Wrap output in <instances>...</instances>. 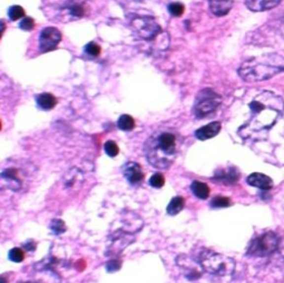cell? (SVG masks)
<instances>
[{
  "mask_svg": "<svg viewBox=\"0 0 284 283\" xmlns=\"http://www.w3.org/2000/svg\"><path fill=\"white\" fill-rule=\"evenodd\" d=\"M250 110V120L239 130L240 135L244 138H248L255 132L270 129L282 114L284 101L273 92L263 91L251 101Z\"/></svg>",
  "mask_w": 284,
  "mask_h": 283,
  "instance_id": "obj_1",
  "label": "cell"
},
{
  "mask_svg": "<svg viewBox=\"0 0 284 283\" xmlns=\"http://www.w3.org/2000/svg\"><path fill=\"white\" fill-rule=\"evenodd\" d=\"M182 142L181 135L172 128L155 131L144 143L146 160L157 169H168L179 156Z\"/></svg>",
  "mask_w": 284,
  "mask_h": 283,
  "instance_id": "obj_2",
  "label": "cell"
},
{
  "mask_svg": "<svg viewBox=\"0 0 284 283\" xmlns=\"http://www.w3.org/2000/svg\"><path fill=\"white\" fill-rule=\"evenodd\" d=\"M284 72V56L269 54L243 63L239 76L246 81H264L275 74Z\"/></svg>",
  "mask_w": 284,
  "mask_h": 283,
  "instance_id": "obj_3",
  "label": "cell"
},
{
  "mask_svg": "<svg viewBox=\"0 0 284 283\" xmlns=\"http://www.w3.org/2000/svg\"><path fill=\"white\" fill-rule=\"evenodd\" d=\"M88 0H43V11L49 19L69 23L87 15Z\"/></svg>",
  "mask_w": 284,
  "mask_h": 283,
  "instance_id": "obj_4",
  "label": "cell"
},
{
  "mask_svg": "<svg viewBox=\"0 0 284 283\" xmlns=\"http://www.w3.org/2000/svg\"><path fill=\"white\" fill-rule=\"evenodd\" d=\"M199 263L207 272L217 276H226L233 272L234 261L210 250H203L198 258Z\"/></svg>",
  "mask_w": 284,
  "mask_h": 283,
  "instance_id": "obj_5",
  "label": "cell"
},
{
  "mask_svg": "<svg viewBox=\"0 0 284 283\" xmlns=\"http://www.w3.org/2000/svg\"><path fill=\"white\" fill-rule=\"evenodd\" d=\"M222 103V98L220 95L213 91L210 88L202 89L197 95L195 98L194 107H193V114L195 118L202 119L209 117L215 110L219 108V106Z\"/></svg>",
  "mask_w": 284,
  "mask_h": 283,
  "instance_id": "obj_6",
  "label": "cell"
},
{
  "mask_svg": "<svg viewBox=\"0 0 284 283\" xmlns=\"http://www.w3.org/2000/svg\"><path fill=\"white\" fill-rule=\"evenodd\" d=\"M279 238L273 232H265L254 240H252L248 248V254L252 256H266L278 249Z\"/></svg>",
  "mask_w": 284,
  "mask_h": 283,
  "instance_id": "obj_7",
  "label": "cell"
},
{
  "mask_svg": "<svg viewBox=\"0 0 284 283\" xmlns=\"http://www.w3.org/2000/svg\"><path fill=\"white\" fill-rule=\"evenodd\" d=\"M132 26L137 36H139L141 39H144V40L153 39L161 33V27L149 17L133 19Z\"/></svg>",
  "mask_w": 284,
  "mask_h": 283,
  "instance_id": "obj_8",
  "label": "cell"
},
{
  "mask_svg": "<svg viewBox=\"0 0 284 283\" xmlns=\"http://www.w3.org/2000/svg\"><path fill=\"white\" fill-rule=\"evenodd\" d=\"M62 39L61 33L55 27H47L41 30L39 36V49L42 54L56 49Z\"/></svg>",
  "mask_w": 284,
  "mask_h": 283,
  "instance_id": "obj_9",
  "label": "cell"
},
{
  "mask_svg": "<svg viewBox=\"0 0 284 283\" xmlns=\"http://www.w3.org/2000/svg\"><path fill=\"white\" fill-rule=\"evenodd\" d=\"M123 176L131 185H139L143 182L144 174L141 166L137 162H128L123 166Z\"/></svg>",
  "mask_w": 284,
  "mask_h": 283,
  "instance_id": "obj_10",
  "label": "cell"
},
{
  "mask_svg": "<svg viewBox=\"0 0 284 283\" xmlns=\"http://www.w3.org/2000/svg\"><path fill=\"white\" fill-rule=\"evenodd\" d=\"M209 6L213 15L222 17L229 14L233 6V0H209Z\"/></svg>",
  "mask_w": 284,
  "mask_h": 283,
  "instance_id": "obj_11",
  "label": "cell"
},
{
  "mask_svg": "<svg viewBox=\"0 0 284 283\" xmlns=\"http://www.w3.org/2000/svg\"><path fill=\"white\" fill-rule=\"evenodd\" d=\"M282 0H246V6L252 11H265L277 7Z\"/></svg>",
  "mask_w": 284,
  "mask_h": 283,
  "instance_id": "obj_12",
  "label": "cell"
},
{
  "mask_svg": "<svg viewBox=\"0 0 284 283\" xmlns=\"http://www.w3.org/2000/svg\"><path fill=\"white\" fill-rule=\"evenodd\" d=\"M221 130V123L220 122H211L209 123V125L201 127L200 129H198L195 131V137L199 140H208V139H211L213 137H215L217 134H219Z\"/></svg>",
  "mask_w": 284,
  "mask_h": 283,
  "instance_id": "obj_13",
  "label": "cell"
},
{
  "mask_svg": "<svg viewBox=\"0 0 284 283\" xmlns=\"http://www.w3.org/2000/svg\"><path fill=\"white\" fill-rule=\"evenodd\" d=\"M247 182L252 185V187H255V188H259L262 190H269L272 188L273 182L271 178H269L268 176L265 175H262V174H252L248 177L247 179Z\"/></svg>",
  "mask_w": 284,
  "mask_h": 283,
  "instance_id": "obj_14",
  "label": "cell"
},
{
  "mask_svg": "<svg viewBox=\"0 0 284 283\" xmlns=\"http://www.w3.org/2000/svg\"><path fill=\"white\" fill-rule=\"evenodd\" d=\"M213 179L223 183H234L237 182L239 179V174L237 169H234V168H229V169L226 170L216 171Z\"/></svg>",
  "mask_w": 284,
  "mask_h": 283,
  "instance_id": "obj_15",
  "label": "cell"
},
{
  "mask_svg": "<svg viewBox=\"0 0 284 283\" xmlns=\"http://www.w3.org/2000/svg\"><path fill=\"white\" fill-rule=\"evenodd\" d=\"M36 103H37L40 109L48 111V110H51L56 107L57 99L55 96L49 94V92H43V94H40L36 97Z\"/></svg>",
  "mask_w": 284,
  "mask_h": 283,
  "instance_id": "obj_16",
  "label": "cell"
},
{
  "mask_svg": "<svg viewBox=\"0 0 284 283\" xmlns=\"http://www.w3.org/2000/svg\"><path fill=\"white\" fill-rule=\"evenodd\" d=\"M38 283H60L61 279L58 274L50 269H43L37 276Z\"/></svg>",
  "mask_w": 284,
  "mask_h": 283,
  "instance_id": "obj_17",
  "label": "cell"
},
{
  "mask_svg": "<svg viewBox=\"0 0 284 283\" xmlns=\"http://www.w3.org/2000/svg\"><path fill=\"white\" fill-rule=\"evenodd\" d=\"M191 191L195 197L204 200L210 194V188L208 187L207 183L201 182V181H193L192 184H191Z\"/></svg>",
  "mask_w": 284,
  "mask_h": 283,
  "instance_id": "obj_18",
  "label": "cell"
},
{
  "mask_svg": "<svg viewBox=\"0 0 284 283\" xmlns=\"http://www.w3.org/2000/svg\"><path fill=\"white\" fill-rule=\"evenodd\" d=\"M184 199L182 197H175L171 199V201L169 202L168 208H167V212L170 215H176L178 213L183 210L184 208Z\"/></svg>",
  "mask_w": 284,
  "mask_h": 283,
  "instance_id": "obj_19",
  "label": "cell"
},
{
  "mask_svg": "<svg viewBox=\"0 0 284 283\" xmlns=\"http://www.w3.org/2000/svg\"><path fill=\"white\" fill-rule=\"evenodd\" d=\"M136 126L135 119L129 114H122L118 120V127L123 131H131Z\"/></svg>",
  "mask_w": 284,
  "mask_h": 283,
  "instance_id": "obj_20",
  "label": "cell"
},
{
  "mask_svg": "<svg viewBox=\"0 0 284 283\" xmlns=\"http://www.w3.org/2000/svg\"><path fill=\"white\" fill-rule=\"evenodd\" d=\"M8 16H9V18H10V20L12 21L20 19L22 18V17H25L24 8H22L21 6H11L8 10Z\"/></svg>",
  "mask_w": 284,
  "mask_h": 283,
  "instance_id": "obj_21",
  "label": "cell"
},
{
  "mask_svg": "<svg viewBox=\"0 0 284 283\" xmlns=\"http://www.w3.org/2000/svg\"><path fill=\"white\" fill-rule=\"evenodd\" d=\"M9 260H11L12 262H16V263H19L22 262L25 259V253L24 251H22L20 248H13L10 251H9Z\"/></svg>",
  "mask_w": 284,
  "mask_h": 283,
  "instance_id": "obj_22",
  "label": "cell"
},
{
  "mask_svg": "<svg viewBox=\"0 0 284 283\" xmlns=\"http://www.w3.org/2000/svg\"><path fill=\"white\" fill-rule=\"evenodd\" d=\"M168 10L173 17H180L184 12V5L181 2H172L168 6Z\"/></svg>",
  "mask_w": 284,
  "mask_h": 283,
  "instance_id": "obj_23",
  "label": "cell"
},
{
  "mask_svg": "<svg viewBox=\"0 0 284 283\" xmlns=\"http://www.w3.org/2000/svg\"><path fill=\"white\" fill-rule=\"evenodd\" d=\"M164 182H166V180H164L163 175L160 174V172H158V174H154L149 180V184L151 185V187L155 189L162 188L164 185Z\"/></svg>",
  "mask_w": 284,
  "mask_h": 283,
  "instance_id": "obj_24",
  "label": "cell"
},
{
  "mask_svg": "<svg viewBox=\"0 0 284 283\" xmlns=\"http://www.w3.org/2000/svg\"><path fill=\"white\" fill-rule=\"evenodd\" d=\"M49 228H50L52 233H55V234L64 233L66 231V229H67L64 221L58 220V219L57 220H52L50 225H49Z\"/></svg>",
  "mask_w": 284,
  "mask_h": 283,
  "instance_id": "obj_25",
  "label": "cell"
},
{
  "mask_svg": "<svg viewBox=\"0 0 284 283\" xmlns=\"http://www.w3.org/2000/svg\"><path fill=\"white\" fill-rule=\"evenodd\" d=\"M230 206H231V201H230V199L226 197L216 196L215 198H213L211 201L212 208H226Z\"/></svg>",
  "mask_w": 284,
  "mask_h": 283,
  "instance_id": "obj_26",
  "label": "cell"
},
{
  "mask_svg": "<svg viewBox=\"0 0 284 283\" xmlns=\"http://www.w3.org/2000/svg\"><path fill=\"white\" fill-rule=\"evenodd\" d=\"M105 151L111 158L118 156V153H119L118 144L115 143L114 141H112V140L106 141V142L105 143Z\"/></svg>",
  "mask_w": 284,
  "mask_h": 283,
  "instance_id": "obj_27",
  "label": "cell"
},
{
  "mask_svg": "<svg viewBox=\"0 0 284 283\" xmlns=\"http://www.w3.org/2000/svg\"><path fill=\"white\" fill-rule=\"evenodd\" d=\"M20 29L25 30V32H31L35 28V20L31 17H25L24 19L20 21L19 24Z\"/></svg>",
  "mask_w": 284,
  "mask_h": 283,
  "instance_id": "obj_28",
  "label": "cell"
},
{
  "mask_svg": "<svg viewBox=\"0 0 284 283\" xmlns=\"http://www.w3.org/2000/svg\"><path fill=\"white\" fill-rule=\"evenodd\" d=\"M84 51H86L88 55H90L92 57H98L100 55L101 49H100V47L97 45V43L89 42L88 45L84 47Z\"/></svg>",
  "mask_w": 284,
  "mask_h": 283,
  "instance_id": "obj_29",
  "label": "cell"
},
{
  "mask_svg": "<svg viewBox=\"0 0 284 283\" xmlns=\"http://www.w3.org/2000/svg\"><path fill=\"white\" fill-rule=\"evenodd\" d=\"M120 267H121V262H120V261L112 260V261H110V262H108V264H106V270H108L109 272H113V271H117V270H119Z\"/></svg>",
  "mask_w": 284,
  "mask_h": 283,
  "instance_id": "obj_30",
  "label": "cell"
},
{
  "mask_svg": "<svg viewBox=\"0 0 284 283\" xmlns=\"http://www.w3.org/2000/svg\"><path fill=\"white\" fill-rule=\"evenodd\" d=\"M25 248H28L27 250H30V251H33L36 249V246H35V243L33 241H30L29 243H26L25 245Z\"/></svg>",
  "mask_w": 284,
  "mask_h": 283,
  "instance_id": "obj_31",
  "label": "cell"
},
{
  "mask_svg": "<svg viewBox=\"0 0 284 283\" xmlns=\"http://www.w3.org/2000/svg\"><path fill=\"white\" fill-rule=\"evenodd\" d=\"M280 33H281V35H282V37L284 38V19L282 20V23H281V26H280Z\"/></svg>",
  "mask_w": 284,
  "mask_h": 283,
  "instance_id": "obj_32",
  "label": "cell"
},
{
  "mask_svg": "<svg viewBox=\"0 0 284 283\" xmlns=\"http://www.w3.org/2000/svg\"><path fill=\"white\" fill-rule=\"evenodd\" d=\"M25 283H30V282H25Z\"/></svg>",
  "mask_w": 284,
  "mask_h": 283,
  "instance_id": "obj_33",
  "label": "cell"
}]
</instances>
